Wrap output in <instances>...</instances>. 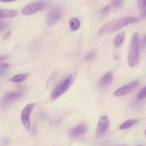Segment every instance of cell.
I'll return each instance as SVG.
<instances>
[{"label": "cell", "instance_id": "1", "mask_svg": "<svg viewBox=\"0 0 146 146\" xmlns=\"http://www.w3.org/2000/svg\"><path fill=\"white\" fill-rule=\"evenodd\" d=\"M138 21L139 19L135 17H124L112 20L100 27L98 31V35H104L118 31L122 27Z\"/></svg>", "mask_w": 146, "mask_h": 146}, {"label": "cell", "instance_id": "2", "mask_svg": "<svg viewBox=\"0 0 146 146\" xmlns=\"http://www.w3.org/2000/svg\"><path fill=\"white\" fill-rule=\"evenodd\" d=\"M139 36L137 33H134L130 42L127 59L128 65L131 67L136 66L139 62Z\"/></svg>", "mask_w": 146, "mask_h": 146}, {"label": "cell", "instance_id": "3", "mask_svg": "<svg viewBox=\"0 0 146 146\" xmlns=\"http://www.w3.org/2000/svg\"><path fill=\"white\" fill-rule=\"evenodd\" d=\"M75 78V75L71 74L60 82L52 91L51 95V99L52 100H55L64 94L72 84Z\"/></svg>", "mask_w": 146, "mask_h": 146}, {"label": "cell", "instance_id": "4", "mask_svg": "<svg viewBox=\"0 0 146 146\" xmlns=\"http://www.w3.org/2000/svg\"><path fill=\"white\" fill-rule=\"evenodd\" d=\"M62 10L59 7L52 8L48 13L46 17V25L48 26L54 25L61 18Z\"/></svg>", "mask_w": 146, "mask_h": 146}, {"label": "cell", "instance_id": "5", "mask_svg": "<svg viewBox=\"0 0 146 146\" xmlns=\"http://www.w3.org/2000/svg\"><path fill=\"white\" fill-rule=\"evenodd\" d=\"M22 95V92H9L2 96L0 100V107L2 110L6 109L15 100L20 98Z\"/></svg>", "mask_w": 146, "mask_h": 146}, {"label": "cell", "instance_id": "6", "mask_svg": "<svg viewBox=\"0 0 146 146\" xmlns=\"http://www.w3.org/2000/svg\"><path fill=\"white\" fill-rule=\"evenodd\" d=\"M139 84V82L137 80L131 82L129 83L124 85L116 90L113 92V95L117 97H120L127 95L128 94L132 92L133 90H135Z\"/></svg>", "mask_w": 146, "mask_h": 146}, {"label": "cell", "instance_id": "7", "mask_svg": "<svg viewBox=\"0 0 146 146\" xmlns=\"http://www.w3.org/2000/svg\"><path fill=\"white\" fill-rule=\"evenodd\" d=\"M109 127V120L108 117L106 115L102 116L98 123L95 135L97 138H100L104 136L107 132Z\"/></svg>", "mask_w": 146, "mask_h": 146}, {"label": "cell", "instance_id": "8", "mask_svg": "<svg viewBox=\"0 0 146 146\" xmlns=\"http://www.w3.org/2000/svg\"><path fill=\"white\" fill-rule=\"evenodd\" d=\"M45 5L46 3L42 1L34 2L23 7L21 12L24 15H31L41 10Z\"/></svg>", "mask_w": 146, "mask_h": 146}, {"label": "cell", "instance_id": "9", "mask_svg": "<svg viewBox=\"0 0 146 146\" xmlns=\"http://www.w3.org/2000/svg\"><path fill=\"white\" fill-rule=\"evenodd\" d=\"M34 106H35V103H34L28 104L24 107L21 113V119L25 128L27 130H29L30 128V116L31 112L33 109Z\"/></svg>", "mask_w": 146, "mask_h": 146}, {"label": "cell", "instance_id": "10", "mask_svg": "<svg viewBox=\"0 0 146 146\" xmlns=\"http://www.w3.org/2000/svg\"><path fill=\"white\" fill-rule=\"evenodd\" d=\"M87 131V124L85 123H81L69 131L68 136L71 138H76L84 134Z\"/></svg>", "mask_w": 146, "mask_h": 146}, {"label": "cell", "instance_id": "11", "mask_svg": "<svg viewBox=\"0 0 146 146\" xmlns=\"http://www.w3.org/2000/svg\"><path fill=\"white\" fill-rule=\"evenodd\" d=\"M113 73L111 71L107 72L100 79L99 81V86L102 87L108 86L113 80Z\"/></svg>", "mask_w": 146, "mask_h": 146}, {"label": "cell", "instance_id": "12", "mask_svg": "<svg viewBox=\"0 0 146 146\" xmlns=\"http://www.w3.org/2000/svg\"><path fill=\"white\" fill-rule=\"evenodd\" d=\"M125 38V33L120 32L117 34L113 40V45L115 48H119L122 44Z\"/></svg>", "mask_w": 146, "mask_h": 146}, {"label": "cell", "instance_id": "13", "mask_svg": "<svg viewBox=\"0 0 146 146\" xmlns=\"http://www.w3.org/2000/svg\"><path fill=\"white\" fill-rule=\"evenodd\" d=\"M17 11L13 10L0 9V19L2 18H12L16 16Z\"/></svg>", "mask_w": 146, "mask_h": 146}, {"label": "cell", "instance_id": "14", "mask_svg": "<svg viewBox=\"0 0 146 146\" xmlns=\"http://www.w3.org/2000/svg\"><path fill=\"white\" fill-rule=\"evenodd\" d=\"M70 29L72 31H75L78 30L80 26V23L79 19L76 18H71L69 21Z\"/></svg>", "mask_w": 146, "mask_h": 146}, {"label": "cell", "instance_id": "15", "mask_svg": "<svg viewBox=\"0 0 146 146\" xmlns=\"http://www.w3.org/2000/svg\"><path fill=\"white\" fill-rule=\"evenodd\" d=\"M138 122L137 119H129L125 121L122 124H121L119 127L120 129H128L134 125H135Z\"/></svg>", "mask_w": 146, "mask_h": 146}, {"label": "cell", "instance_id": "16", "mask_svg": "<svg viewBox=\"0 0 146 146\" xmlns=\"http://www.w3.org/2000/svg\"><path fill=\"white\" fill-rule=\"evenodd\" d=\"M27 77H28V75L27 74H18V75H16L13 76L10 79V80L12 82H15V83L21 82H23L25 80H26L27 79Z\"/></svg>", "mask_w": 146, "mask_h": 146}, {"label": "cell", "instance_id": "17", "mask_svg": "<svg viewBox=\"0 0 146 146\" xmlns=\"http://www.w3.org/2000/svg\"><path fill=\"white\" fill-rule=\"evenodd\" d=\"M136 98L138 100H141L146 98V86L142 88L137 93Z\"/></svg>", "mask_w": 146, "mask_h": 146}, {"label": "cell", "instance_id": "18", "mask_svg": "<svg viewBox=\"0 0 146 146\" xmlns=\"http://www.w3.org/2000/svg\"><path fill=\"white\" fill-rule=\"evenodd\" d=\"M96 55V51L95 50H92L88 52L84 56V60L86 62H90L94 59Z\"/></svg>", "mask_w": 146, "mask_h": 146}, {"label": "cell", "instance_id": "19", "mask_svg": "<svg viewBox=\"0 0 146 146\" xmlns=\"http://www.w3.org/2000/svg\"><path fill=\"white\" fill-rule=\"evenodd\" d=\"M9 22L6 21H0V31H3L7 29L9 26Z\"/></svg>", "mask_w": 146, "mask_h": 146}, {"label": "cell", "instance_id": "20", "mask_svg": "<svg viewBox=\"0 0 146 146\" xmlns=\"http://www.w3.org/2000/svg\"><path fill=\"white\" fill-rule=\"evenodd\" d=\"M138 7L141 10L146 9V0H140L137 1Z\"/></svg>", "mask_w": 146, "mask_h": 146}, {"label": "cell", "instance_id": "21", "mask_svg": "<svg viewBox=\"0 0 146 146\" xmlns=\"http://www.w3.org/2000/svg\"><path fill=\"white\" fill-rule=\"evenodd\" d=\"M123 3V1H113L111 2V5L114 7H119L122 6Z\"/></svg>", "mask_w": 146, "mask_h": 146}, {"label": "cell", "instance_id": "22", "mask_svg": "<svg viewBox=\"0 0 146 146\" xmlns=\"http://www.w3.org/2000/svg\"><path fill=\"white\" fill-rule=\"evenodd\" d=\"M111 9V6H105L104 7H103L102 10H101V13L103 14H106L107 13H108Z\"/></svg>", "mask_w": 146, "mask_h": 146}, {"label": "cell", "instance_id": "23", "mask_svg": "<svg viewBox=\"0 0 146 146\" xmlns=\"http://www.w3.org/2000/svg\"><path fill=\"white\" fill-rule=\"evenodd\" d=\"M7 70L5 68H2L1 67H0V77L2 76L3 75H5V74L6 73Z\"/></svg>", "mask_w": 146, "mask_h": 146}, {"label": "cell", "instance_id": "24", "mask_svg": "<svg viewBox=\"0 0 146 146\" xmlns=\"http://www.w3.org/2000/svg\"><path fill=\"white\" fill-rule=\"evenodd\" d=\"M141 46L142 47H144L146 46V35L143 38L141 41Z\"/></svg>", "mask_w": 146, "mask_h": 146}, {"label": "cell", "instance_id": "25", "mask_svg": "<svg viewBox=\"0 0 146 146\" xmlns=\"http://www.w3.org/2000/svg\"><path fill=\"white\" fill-rule=\"evenodd\" d=\"M141 14H140V16L141 18H145L146 17V9H141Z\"/></svg>", "mask_w": 146, "mask_h": 146}, {"label": "cell", "instance_id": "26", "mask_svg": "<svg viewBox=\"0 0 146 146\" xmlns=\"http://www.w3.org/2000/svg\"><path fill=\"white\" fill-rule=\"evenodd\" d=\"M11 31H9V32H7V33L3 35V38L4 39H7V38H9L10 37V36L11 35Z\"/></svg>", "mask_w": 146, "mask_h": 146}, {"label": "cell", "instance_id": "27", "mask_svg": "<svg viewBox=\"0 0 146 146\" xmlns=\"http://www.w3.org/2000/svg\"><path fill=\"white\" fill-rule=\"evenodd\" d=\"M9 66V64L7 63H1L0 64V67L2 68H5L6 69L7 68H8Z\"/></svg>", "mask_w": 146, "mask_h": 146}, {"label": "cell", "instance_id": "28", "mask_svg": "<svg viewBox=\"0 0 146 146\" xmlns=\"http://www.w3.org/2000/svg\"><path fill=\"white\" fill-rule=\"evenodd\" d=\"M8 58L7 56H6V55H2V56H0V61L2 60H4V59H6Z\"/></svg>", "mask_w": 146, "mask_h": 146}, {"label": "cell", "instance_id": "29", "mask_svg": "<svg viewBox=\"0 0 146 146\" xmlns=\"http://www.w3.org/2000/svg\"><path fill=\"white\" fill-rule=\"evenodd\" d=\"M13 1H1V2H13Z\"/></svg>", "mask_w": 146, "mask_h": 146}, {"label": "cell", "instance_id": "30", "mask_svg": "<svg viewBox=\"0 0 146 146\" xmlns=\"http://www.w3.org/2000/svg\"><path fill=\"white\" fill-rule=\"evenodd\" d=\"M144 133H145V136H146V129H145V132H144Z\"/></svg>", "mask_w": 146, "mask_h": 146}, {"label": "cell", "instance_id": "31", "mask_svg": "<svg viewBox=\"0 0 146 146\" xmlns=\"http://www.w3.org/2000/svg\"><path fill=\"white\" fill-rule=\"evenodd\" d=\"M119 146H125V145H119Z\"/></svg>", "mask_w": 146, "mask_h": 146}, {"label": "cell", "instance_id": "32", "mask_svg": "<svg viewBox=\"0 0 146 146\" xmlns=\"http://www.w3.org/2000/svg\"><path fill=\"white\" fill-rule=\"evenodd\" d=\"M139 146H141V145H139Z\"/></svg>", "mask_w": 146, "mask_h": 146}]
</instances>
